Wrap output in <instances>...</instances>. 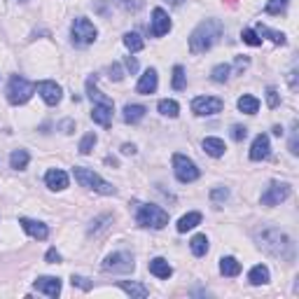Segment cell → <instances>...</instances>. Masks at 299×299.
<instances>
[{"instance_id":"obj_11","label":"cell","mask_w":299,"mask_h":299,"mask_svg":"<svg viewBox=\"0 0 299 299\" xmlns=\"http://www.w3.org/2000/svg\"><path fill=\"white\" fill-rule=\"evenodd\" d=\"M38 94L42 96V101L47 103V106H59V103H61V87H59L56 82H49V80L40 82Z\"/></svg>"},{"instance_id":"obj_2","label":"cell","mask_w":299,"mask_h":299,"mask_svg":"<svg viewBox=\"0 0 299 299\" xmlns=\"http://www.w3.org/2000/svg\"><path fill=\"white\" fill-rule=\"evenodd\" d=\"M222 31H225V26H222V21H217V19H206V21H201L199 26L192 31V35H189V52H192V54H206V52L222 38Z\"/></svg>"},{"instance_id":"obj_7","label":"cell","mask_w":299,"mask_h":299,"mask_svg":"<svg viewBox=\"0 0 299 299\" xmlns=\"http://www.w3.org/2000/svg\"><path fill=\"white\" fill-rule=\"evenodd\" d=\"M173 171H176V178L180 183H194L201 176L196 164L185 155H173Z\"/></svg>"},{"instance_id":"obj_26","label":"cell","mask_w":299,"mask_h":299,"mask_svg":"<svg viewBox=\"0 0 299 299\" xmlns=\"http://www.w3.org/2000/svg\"><path fill=\"white\" fill-rule=\"evenodd\" d=\"M199 222H201V213H187V215H183L178 220V232L180 234L189 232V229H194Z\"/></svg>"},{"instance_id":"obj_46","label":"cell","mask_w":299,"mask_h":299,"mask_svg":"<svg viewBox=\"0 0 299 299\" xmlns=\"http://www.w3.org/2000/svg\"><path fill=\"white\" fill-rule=\"evenodd\" d=\"M234 66H236V70H243V68H248V66H250V59H248V56H236Z\"/></svg>"},{"instance_id":"obj_39","label":"cell","mask_w":299,"mask_h":299,"mask_svg":"<svg viewBox=\"0 0 299 299\" xmlns=\"http://www.w3.org/2000/svg\"><path fill=\"white\" fill-rule=\"evenodd\" d=\"M266 103H269V108H278V103H281V96H278V91L273 87H269L266 89Z\"/></svg>"},{"instance_id":"obj_4","label":"cell","mask_w":299,"mask_h":299,"mask_svg":"<svg viewBox=\"0 0 299 299\" xmlns=\"http://www.w3.org/2000/svg\"><path fill=\"white\" fill-rule=\"evenodd\" d=\"M75 180H78L82 187L87 189H94L98 194H117V189L112 187L110 183H106L98 173H94L91 168H82V166H75Z\"/></svg>"},{"instance_id":"obj_53","label":"cell","mask_w":299,"mask_h":299,"mask_svg":"<svg viewBox=\"0 0 299 299\" xmlns=\"http://www.w3.org/2000/svg\"><path fill=\"white\" fill-rule=\"evenodd\" d=\"M273 136H278V138H281V136H283V127H273Z\"/></svg>"},{"instance_id":"obj_36","label":"cell","mask_w":299,"mask_h":299,"mask_svg":"<svg viewBox=\"0 0 299 299\" xmlns=\"http://www.w3.org/2000/svg\"><path fill=\"white\" fill-rule=\"evenodd\" d=\"M241 40H243L245 44H250V47H260V44H262V38L255 33V31H253V28H243Z\"/></svg>"},{"instance_id":"obj_9","label":"cell","mask_w":299,"mask_h":299,"mask_svg":"<svg viewBox=\"0 0 299 299\" xmlns=\"http://www.w3.org/2000/svg\"><path fill=\"white\" fill-rule=\"evenodd\" d=\"M222 108H225V103L220 98H215V96H199V98L192 101V110H194V115H199V117L217 115Z\"/></svg>"},{"instance_id":"obj_1","label":"cell","mask_w":299,"mask_h":299,"mask_svg":"<svg viewBox=\"0 0 299 299\" xmlns=\"http://www.w3.org/2000/svg\"><path fill=\"white\" fill-rule=\"evenodd\" d=\"M255 241L262 250H264L266 255L276 257V260H283V262H292L294 260V243L292 238L288 236L285 232L276 227H264L262 232L255 234Z\"/></svg>"},{"instance_id":"obj_51","label":"cell","mask_w":299,"mask_h":299,"mask_svg":"<svg viewBox=\"0 0 299 299\" xmlns=\"http://www.w3.org/2000/svg\"><path fill=\"white\" fill-rule=\"evenodd\" d=\"M115 3H117V5H122V7H127V10H131V0H115Z\"/></svg>"},{"instance_id":"obj_29","label":"cell","mask_w":299,"mask_h":299,"mask_svg":"<svg viewBox=\"0 0 299 299\" xmlns=\"http://www.w3.org/2000/svg\"><path fill=\"white\" fill-rule=\"evenodd\" d=\"M28 159H31V157H28L26 150H14L10 155V166L17 168V171H23V168L28 166Z\"/></svg>"},{"instance_id":"obj_22","label":"cell","mask_w":299,"mask_h":299,"mask_svg":"<svg viewBox=\"0 0 299 299\" xmlns=\"http://www.w3.org/2000/svg\"><path fill=\"white\" fill-rule=\"evenodd\" d=\"M87 96L91 98V103H108V106H112V101L108 98V96H103L98 89H96V75L87 80Z\"/></svg>"},{"instance_id":"obj_15","label":"cell","mask_w":299,"mask_h":299,"mask_svg":"<svg viewBox=\"0 0 299 299\" xmlns=\"http://www.w3.org/2000/svg\"><path fill=\"white\" fill-rule=\"evenodd\" d=\"M44 183H47L49 189H54V192H61V189L68 187V176L61 168H49L47 176H44Z\"/></svg>"},{"instance_id":"obj_18","label":"cell","mask_w":299,"mask_h":299,"mask_svg":"<svg viewBox=\"0 0 299 299\" xmlns=\"http://www.w3.org/2000/svg\"><path fill=\"white\" fill-rule=\"evenodd\" d=\"M136 91H138V94H145V96L155 94V91H157V70H155V68L145 70V75L140 78V82H138V87H136Z\"/></svg>"},{"instance_id":"obj_13","label":"cell","mask_w":299,"mask_h":299,"mask_svg":"<svg viewBox=\"0 0 299 299\" xmlns=\"http://www.w3.org/2000/svg\"><path fill=\"white\" fill-rule=\"evenodd\" d=\"M269 155H271L269 136H266V133H260V136L253 140V147H250V159H253V161H262V159H269Z\"/></svg>"},{"instance_id":"obj_24","label":"cell","mask_w":299,"mask_h":299,"mask_svg":"<svg viewBox=\"0 0 299 299\" xmlns=\"http://www.w3.org/2000/svg\"><path fill=\"white\" fill-rule=\"evenodd\" d=\"M119 288H122L124 292L129 294V297H140V299H143V297H147V294H150V290L145 288V285H140V283H133V281L131 283L122 281V283H119Z\"/></svg>"},{"instance_id":"obj_52","label":"cell","mask_w":299,"mask_h":299,"mask_svg":"<svg viewBox=\"0 0 299 299\" xmlns=\"http://www.w3.org/2000/svg\"><path fill=\"white\" fill-rule=\"evenodd\" d=\"M222 3H225L227 7H236L238 5V0H222Z\"/></svg>"},{"instance_id":"obj_33","label":"cell","mask_w":299,"mask_h":299,"mask_svg":"<svg viewBox=\"0 0 299 299\" xmlns=\"http://www.w3.org/2000/svg\"><path fill=\"white\" fill-rule=\"evenodd\" d=\"M159 112L161 115H166V117H178L180 106H178L176 101H171V98H164V101H159Z\"/></svg>"},{"instance_id":"obj_48","label":"cell","mask_w":299,"mask_h":299,"mask_svg":"<svg viewBox=\"0 0 299 299\" xmlns=\"http://www.w3.org/2000/svg\"><path fill=\"white\" fill-rule=\"evenodd\" d=\"M124 63H127V68H129L131 72H136V70H138V61H136L133 56H127V61H124Z\"/></svg>"},{"instance_id":"obj_30","label":"cell","mask_w":299,"mask_h":299,"mask_svg":"<svg viewBox=\"0 0 299 299\" xmlns=\"http://www.w3.org/2000/svg\"><path fill=\"white\" fill-rule=\"evenodd\" d=\"M255 33L260 35V38H262V35H264V38H269L273 44H285V42H288V38H285V33H278V31H271V28L262 26V23H260V26H257V31H255Z\"/></svg>"},{"instance_id":"obj_49","label":"cell","mask_w":299,"mask_h":299,"mask_svg":"<svg viewBox=\"0 0 299 299\" xmlns=\"http://www.w3.org/2000/svg\"><path fill=\"white\" fill-rule=\"evenodd\" d=\"M122 152H124V155H136V145L124 143V145H122Z\"/></svg>"},{"instance_id":"obj_43","label":"cell","mask_w":299,"mask_h":299,"mask_svg":"<svg viewBox=\"0 0 299 299\" xmlns=\"http://www.w3.org/2000/svg\"><path fill=\"white\" fill-rule=\"evenodd\" d=\"M72 285H78V288H82V290H91V283L82 276H72Z\"/></svg>"},{"instance_id":"obj_38","label":"cell","mask_w":299,"mask_h":299,"mask_svg":"<svg viewBox=\"0 0 299 299\" xmlns=\"http://www.w3.org/2000/svg\"><path fill=\"white\" fill-rule=\"evenodd\" d=\"M227 196H229V189H227V187H215V189H211V201H213V204L227 201Z\"/></svg>"},{"instance_id":"obj_45","label":"cell","mask_w":299,"mask_h":299,"mask_svg":"<svg viewBox=\"0 0 299 299\" xmlns=\"http://www.w3.org/2000/svg\"><path fill=\"white\" fill-rule=\"evenodd\" d=\"M106 222H110V217H98V220H96V222H91V227H89V234L98 232V229L103 227V225H106Z\"/></svg>"},{"instance_id":"obj_32","label":"cell","mask_w":299,"mask_h":299,"mask_svg":"<svg viewBox=\"0 0 299 299\" xmlns=\"http://www.w3.org/2000/svg\"><path fill=\"white\" fill-rule=\"evenodd\" d=\"M124 44H127L129 52H140L145 47L143 38H140L138 33H127V35H124Z\"/></svg>"},{"instance_id":"obj_16","label":"cell","mask_w":299,"mask_h":299,"mask_svg":"<svg viewBox=\"0 0 299 299\" xmlns=\"http://www.w3.org/2000/svg\"><path fill=\"white\" fill-rule=\"evenodd\" d=\"M35 288H38L40 292H44L47 297H59V292H61V281L54 276H40L38 281H35Z\"/></svg>"},{"instance_id":"obj_10","label":"cell","mask_w":299,"mask_h":299,"mask_svg":"<svg viewBox=\"0 0 299 299\" xmlns=\"http://www.w3.org/2000/svg\"><path fill=\"white\" fill-rule=\"evenodd\" d=\"M290 196V185L288 183H271L262 194V206H278Z\"/></svg>"},{"instance_id":"obj_8","label":"cell","mask_w":299,"mask_h":299,"mask_svg":"<svg viewBox=\"0 0 299 299\" xmlns=\"http://www.w3.org/2000/svg\"><path fill=\"white\" fill-rule=\"evenodd\" d=\"M103 271L108 273H129L133 271V257L129 253H112L103 262Z\"/></svg>"},{"instance_id":"obj_42","label":"cell","mask_w":299,"mask_h":299,"mask_svg":"<svg viewBox=\"0 0 299 299\" xmlns=\"http://www.w3.org/2000/svg\"><path fill=\"white\" fill-rule=\"evenodd\" d=\"M110 78L115 80V82H119V80L124 78V75H122V66H119V63H112V66H110Z\"/></svg>"},{"instance_id":"obj_54","label":"cell","mask_w":299,"mask_h":299,"mask_svg":"<svg viewBox=\"0 0 299 299\" xmlns=\"http://www.w3.org/2000/svg\"><path fill=\"white\" fill-rule=\"evenodd\" d=\"M168 3H171V5H180V3H183V0H168Z\"/></svg>"},{"instance_id":"obj_21","label":"cell","mask_w":299,"mask_h":299,"mask_svg":"<svg viewBox=\"0 0 299 299\" xmlns=\"http://www.w3.org/2000/svg\"><path fill=\"white\" fill-rule=\"evenodd\" d=\"M220 271L225 273V276H238L241 273V262L236 260V257H222L220 260Z\"/></svg>"},{"instance_id":"obj_6","label":"cell","mask_w":299,"mask_h":299,"mask_svg":"<svg viewBox=\"0 0 299 299\" xmlns=\"http://www.w3.org/2000/svg\"><path fill=\"white\" fill-rule=\"evenodd\" d=\"M96 35H98V31H96V26L89 21V19L78 17L72 21V42L78 44V47L91 44L96 40Z\"/></svg>"},{"instance_id":"obj_37","label":"cell","mask_w":299,"mask_h":299,"mask_svg":"<svg viewBox=\"0 0 299 299\" xmlns=\"http://www.w3.org/2000/svg\"><path fill=\"white\" fill-rule=\"evenodd\" d=\"M94 145H96V133H87L82 138V143H80V152H82V155H89V152L94 150Z\"/></svg>"},{"instance_id":"obj_40","label":"cell","mask_w":299,"mask_h":299,"mask_svg":"<svg viewBox=\"0 0 299 299\" xmlns=\"http://www.w3.org/2000/svg\"><path fill=\"white\" fill-rule=\"evenodd\" d=\"M290 152L292 155H299V133H297V122L292 127V136H290Z\"/></svg>"},{"instance_id":"obj_35","label":"cell","mask_w":299,"mask_h":299,"mask_svg":"<svg viewBox=\"0 0 299 299\" xmlns=\"http://www.w3.org/2000/svg\"><path fill=\"white\" fill-rule=\"evenodd\" d=\"M229 72H232V66H227V63H220V66L213 68L211 78L215 80V82H227V80H229Z\"/></svg>"},{"instance_id":"obj_20","label":"cell","mask_w":299,"mask_h":299,"mask_svg":"<svg viewBox=\"0 0 299 299\" xmlns=\"http://www.w3.org/2000/svg\"><path fill=\"white\" fill-rule=\"evenodd\" d=\"M145 106H136V103H133V106H127L124 108V122L127 124H138L140 119H143L145 117Z\"/></svg>"},{"instance_id":"obj_5","label":"cell","mask_w":299,"mask_h":299,"mask_svg":"<svg viewBox=\"0 0 299 299\" xmlns=\"http://www.w3.org/2000/svg\"><path fill=\"white\" fill-rule=\"evenodd\" d=\"M33 84L28 82L26 78H19V75H14V78L10 80V87H7V101H10L12 106H21V103H26L31 96H33Z\"/></svg>"},{"instance_id":"obj_23","label":"cell","mask_w":299,"mask_h":299,"mask_svg":"<svg viewBox=\"0 0 299 299\" xmlns=\"http://www.w3.org/2000/svg\"><path fill=\"white\" fill-rule=\"evenodd\" d=\"M248 281L253 283V285H264V283H269V269H266L264 264L253 266L248 273Z\"/></svg>"},{"instance_id":"obj_17","label":"cell","mask_w":299,"mask_h":299,"mask_svg":"<svg viewBox=\"0 0 299 299\" xmlns=\"http://www.w3.org/2000/svg\"><path fill=\"white\" fill-rule=\"evenodd\" d=\"M91 119L101 127H110L112 124V106L108 103H94V110H91Z\"/></svg>"},{"instance_id":"obj_44","label":"cell","mask_w":299,"mask_h":299,"mask_svg":"<svg viewBox=\"0 0 299 299\" xmlns=\"http://www.w3.org/2000/svg\"><path fill=\"white\" fill-rule=\"evenodd\" d=\"M44 260L49 262V264H59V262H61V255H59V253H56V250L52 248V250H47V255H44Z\"/></svg>"},{"instance_id":"obj_50","label":"cell","mask_w":299,"mask_h":299,"mask_svg":"<svg viewBox=\"0 0 299 299\" xmlns=\"http://www.w3.org/2000/svg\"><path fill=\"white\" fill-rule=\"evenodd\" d=\"M290 87H292V89H297V70H292V72H290Z\"/></svg>"},{"instance_id":"obj_14","label":"cell","mask_w":299,"mask_h":299,"mask_svg":"<svg viewBox=\"0 0 299 299\" xmlns=\"http://www.w3.org/2000/svg\"><path fill=\"white\" fill-rule=\"evenodd\" d=\"M19 225L23 227V232L31 234V236L38 238V241H44V238L49 236V229H47V225H42V222H38V220H28V217H21V220H19Z\"/></svg>"},{"instance_id":"obj_31","label":"cell","mask_w":299,"mask_h":299,"mask_svg":"<svg viewBox=\"0 0 299 299\" xmlns=\"http://www.w3.org/2000/svg\"><path fill=\"white\" fill-rule=\"evenodd\" d=\"M173 89L176 91H183L185 87H187V75H185V68L183 66H176L173 68Z\"/></svg>"},{"instance_id":"obj_47","label":"cell","mask_w":299,"mask_h":299,"mask_svg":"<svg viewBox=\"0 0 299 299\" xmlns=\"http://www.w3.org/2000/svg\"><path fill=\"white\" fill-rule=\"evenodd\" d=\"M59 129H61L63 133H72L75 131V122H72V119H63V122L59 124Z\"/></svg>"},{"instance_id":"obj_19","label":"cell","mask_w":299,"mask_h":299,"mask_svg":"<svg viewBox=\"0 0 299 299\" xmlns=\"http://www.w3.org/2000/svg\"><path fill=\"white\" fill-rule=\"evenodd\" d=\"M150 273H155L157 278H168L173 273V269L164 257H155V260L150 262Z\"/></svg>"},{"instance_id":"obj_27","label":"cell","mask_w":299,"mask_h":299,"mask_svg":"<svg viewBox=\"0 0 299 299\" xmlns=\"http://www.w3.org/2000/svg\"><path fill=\"white\" fill-rule=\"evenodd\" d=\"M204 150H206V155H211V157H222L227 147H225V140H220V138H206Z\"/></svg>"},{"instance_id":"obj_25","label":"cell","mask_w":299,"mask_h":299,"mask_svg":"<svg viewBox=\"0 0 299 299\" xmlns=\"http://www.w3.org/2000/svg\"><path fill=\"white\" fill-rule=\"evenodd\" d=\"M238 110L245 112V115H255V112L260 110V101H257L255 96H250V94L241 96V98H238Z\"/></svg>"},{"instance_id":"obj_12","label":"cell","mask_w":299,"mask_h":299,"mask_svg":"<svg viewBox=\"0 0 299 299\" xmlns=\"http://www.w3.org/2000/svg\"><path fill=\"white\" fill-rule=\"evenodd\" d=\"M171 31V19L168 14L161 7H155L152 10V35L155 38H161V35H166Z\"/></svg>"},{"instance_id":"obj_28","label":"cell","mask_w":299,"mask_h":299,"mask_svg":"<svg viewBox=\"0 0 299 299\" xmlns=\"http://www.w3.org/2000/svg\"><path fill=\"white\" fill-rule=\"evenodd\" d=\"M189 248H192V253L196 257H204L206 253H208V238H206V234H196V236L189 241Z\"/></svg>"},{"instance_id":"obj_41","label":"cell","mask_w":299,"mask_h":299,"mask_svg":"<svg viewBox=\"0 0 299 299\" xmlns=\"http://www.w3.org/2000/svg\"><path fill=\"white\" fill-rule=\"evenodd\" d=\"M245 136H248V129H245V127H241V124L232 127V138H234V140H238V143H241Z\"/></svg>"},{"instance_id":"obj_3","label":"cell","mask_w":299,"mask_h":299,"mask_svg":"<svg viewBox=\"0 0 299 299\" xmlns=\"http://www.w3.org/2000/svg\"><path fill=\"white\" fill-rule=\"evenodd\" d=\"M136 222H138L140 227L161 229L168 225V213L155 204H140L138 211H136Z\"/></svg>"},{"instance_id":"obj_34","label":"cell","mask_w":299,"mask_h":299,"mask_svg":"<svg viewBox=\"0 0 299 299\" xmlns=\"http://www.w3.org/2000/svg\"><path fill=\"white\" fill-rule=\"evenodd\" d=\"M288 5H290V0H269L266 3V14H283V12L288 10Z\"/></svg>"}]
</instances>
